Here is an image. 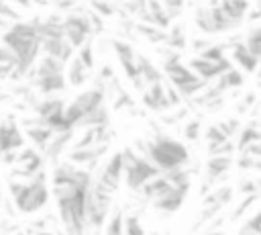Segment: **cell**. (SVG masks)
Returning a JSON list of instances; mask_svg holds the SVG:
<instances>
[{"instance_id": "cell-17", "label": "cell", "mask_w": 261, "mask_h": 235, "mask_svg": "<svg viewBox=\"0 0 261 235\" xmlns=\"http://www.w3.org/2000/svg\"><path fill=\"white\" fill-rule=\"evenodd\" d=\"M33 86L45 94L47 98H53V94H59L65 90V74L57 76H45V78H33Z\"/></svg>"}, {"instance_id": "cell-38", "label": "cell", "mask_w": 261, "mask_h": 235, "mask_svg": "<svg viewBox=\"0 0 261 235\" xmlns=\"http://www.w3.org/2000/svg\"><path fill=\"white\" fill-rule=\"evenodd\" d=\"M206 235H224L222 231H210V233H206Z\"/></svg>"}, {"instance_id": "cell-30", "label": "cell", "mask_w": 261, "mask_h": 235, "mask_svg": "<svg viewBox=\"0 0 261 235\" xmlns=\"http://www.w3.org/2000/svg\"><path fill=\"white\" fill-rule=\"evenodd\" d=\"M204 137H206V141H208V147H212V145H220V143L228 141V139L222 135V131H220L216 125H210V127L204 131Z\"/></svg>"}, {"instance_id": "cell-13", "label": "cell", "mask_w": 261, "mask_h": 235, "mask_svg": "<svg viewBox=\"0 0 261 235\" xmlns=\"http://www.w3.org/2000/svg\"><path fill=\"white\" fill-rule=\"evenodd\" d=\"M188 190H190V184H186V186H169L157 200H153L151 204L157 208V210H161V213H165V215H171V213H175V210H179V206L184 204V200H186V196H188Z\"/></svg>"}, {"instance_id": "cell-27", "label": "cell", "mask_w": 261, "mask_h": 235, "mask_svg": "<svg viewBox=\"0 0 261 235\" xmlns=\"http://www.w3.org/2000/svg\"><path fill=\"white\" fill-rule=\"evenodd\" d=\"M198 57H202V59H206V61H222V59H226V45H208L206 49H202L200 51V55Z\"/></svg>"}, {"instance_id": "cell-10", "label": "cell", "mask_w": 261, "mask_h": 235, "mask_svg": "<svg viewBox=\"0 0 261 235\" xmlns=\"http://www.w3.org/2000/svg\"><path fill=\"white\" fill-rule=\"evenodd\" d=\"M112 49H114V53H116V57H118V63H120L122 69H124V76L133 82V86H135L139 92H143L145 86H143V82H141V78H139V72H137V53H135V49L130 47V43L120 41V39H112Z\"/></svg>"}, {"instance_id": "cell-29", "label": "cell", "mask_w": 261, "mask_h": 235, "mask_svg": "<svg viewBox=\"0 0 261 235\" xmlns=\"http://www.w3.org/2000/svg\"><path fill=\"white\" fill-rule=\"evenodd\" d=\"M124 235H145V229L137 215H124Z\"/></svg>"}, {"instance_id": "cell-36", "label": "cell", "mask_w": 261, "mask_h": 235, "mask_svg": "<svg viewBox=\"0 0 261 235\" xmlns=\"http://www.w3.org/2000/svg\"><path fill=\"white\" fill-rule=\"evenodd\" d=\"M237 235H259V233H255V231H251L249 227H245V225H243V227L239 229V233H237Z\"/></svg>"}, {"instance_id": "cell-37", "label": "cell", "mask_w": 261, "mask_h": 235, "mask_svg": "<svg viewBox=\"0 0 261 235\" xmlns=\"http://www.w3.org/2000/svg\"><path fill=\"white\" fill-rule=\"evenodd\" d=\"M35 235H55V233H51V231H43V229H37V231H35Z\"/></svg>"}, {"instance_id": "cell-33", "label": "cell", "mask_w": 261, "mask_h": 235, "mask_svg": "<svg viewBox=\"0 0 261 235\" xmlns=\"http://www.w3.org/2000/svg\"><path fill=\"white\" fill-rule=\"evenodd\" d=\"M232 151H234V145L230 143V139L224 141V143H220V145L208 147V153H210V155H230Z\"/></svg>"}, {"instance_id": "cell-18", "label": "cell", "mask_w": 261, "mask_h": 235, "mask_svg": "<svg viewBox=\"0 0 261 235\" xmlns=\"http://www.w3.org/2000/svg\"><path fill=\"white\" fill-rule=\"evenodd\" d=\"M165 45L167 49H173V51H181L188 47V37H186V27L184 25H171L169 31L165 33Z\"/></svg>"}, {"instance_id": "cell-3", "label": "cell", "mask_w": 261, "mask_h": 235, "mask_svg": "<svg viewBox=\"0 0 261 235\" xmlns=\"http://www.w3.org/2000/svg\"><path fill=\"white\" fill-rule=\"evenodd\" d=\"M8 188H10L14 206L20 213H37L49 202V186H47V178H45L43 170L39 174H35L33 178H29L27 182L10 180Z\"/></svg>"}, {"instance_id": "cell-11", "label": "cell", "mask_w": 261, "mask_h": 235, "mask_svg": "<svg viewBox=\"0 0 261 235\" xmlns=\"http://www.w3.org/2000/svg\"><path fill=\"white\" fill-rule=\"evenodd\" d=\"M188 67L202 80V82H214L216 78H220L224 72H228L230 67H232V63H230V59L226 57V59H222V61H206V59H202V57H192L190 61H188Z\"/></svg>"}, {"instance_id": "cell-16", "label": "cell", "mask_w": 261, "mask_h": 235, "mask_svg": "<svg viewBox=\"0 0 261 235\" xmlns=\"http://www.w3.org/2000/svg\"><path fill=\"white\" fill-rule=\"evenodd\" d=\"M232 166V157L230 155H210L208 161H206V188L216 182L220 176H224ZM204 188V190H206Z\"/></svg>"}, {"instance_id": "cell-15", "label": "cell", "mask_w": 261, "mask_h": 235, "mask_svg": "<svg viewBox=\"0 0 261 235\" xmlns=\"http://www.w3.org/2000/svg\"><path fill=\"white\" fill-rule=\"evenodd\" d=\"M141 96H143V104H145L147 108H151V110H167V108H171V106L167 104V98H165L163 80L157 82V84H153V86H147V88L141 92Z\"/></svg>"}, {"instance_id": "cell-24", "label": "cell", "mask_w": 261, "mask_h": 235, "mask_svg": "<svg viewBox=\"0 0 261 235\" xmlns=\"http://www.w3.org/2000/svg\"><path fill=\"white\" fill-rule=\"evenodd\" d=\"M259 139H261V135H259L257 123H251V125H247V127H241V135H239V143H237V149H239V151H243L245 147L259 143Z\"/></svg>"}, {"instance_id": "cell-6", "label": "cell", "mask_w": 261, "mask_h": 235, "mask_svg": "<svg viewBox=\"0 0 261 235\" xmlns=\"http://www.w3.org/2000/svg\"><path fill=\"white\" fill-rule=\"evenodd\" d=\"M104 90L102 88H92V90H86L82 94H77L69 104H65L63 108V125L67 131H75L77 125L96 108H100L104 104Z\"/></svg>"}, {"instance_id": "cell-21", "label": "cell", "mask_w": 261, "mask_h": 235, "mask_svg": "<svg viewBox=\"0 0 261 235\" xmlns=\"http://www.w3.org/2000/svg\"><path fill=\"white\" fill-rule=\"evenodd\" d=\"M71 135H73V131H69V133H55L53 139L49 141L47 149H45V155H47L49 159H53V161L59 159V155L63 153V149H65V145L69 143Z\"/></svg>"}, {"instance_id": "cell-7", "label": "cell", "mask_w": 261, "mask_h": 235, "mask_svg": "<svg viewBox=\"0 0 261 235\" xmlns=\"http://www.w3.org/2000/svg\"><path fill=\"white\" fill-rule=\"evenodd\" d=\"M194 22L206 35H216V33H226V31L239 29V25L232 22L220 10V4L218 2H212V4H206V6L198 8L196 14H194Z\"/></svg>"}, {"instance_id": "cell-4", "label": "cell", "mask_w": 261, "mask_h": 235, "mask_svg": "<svg viewBox=\"0 0 261 235\" xmlns=\"http://www.w3.org/2000/svg\"><path fill=\"white\" fill-rule=\"evenodd\" d=\"M161 74H165V82L171 88H175V92L181 98H190V96L198 94L202 88L208 86L188 65H184L179 61V53L177 51H165V55H163V72Z\"/></svg>"}, {"instance_id": "cell-23", "label": "cell", "mask_w": 261, "mask_h": 235, "mask_svg": "<svg viewBox=\"0 0 261 235\" xmlns=\"http://www.w3.org/2000/svg\"><path fill=\"white\" fill-rule=\"evenodd\" d=\"M27 135L33 139V143L41 149V151H45L47 149V145H49V141L53 139V131L51 129H47V127H43V125H35V127H31V129H27Z\"/></svg>"}, {"instance_id": "cell-34", "label": "cell", "mask_w": 261, "mask_h": 235, "mask_svg": "<svg viewBox=\"0 0 261 235\" xmlns=\"http://www.w3.org/2000/svg\"><path fill=\"white\" fill-rule=\"evenodd\" d=\"M0 16H4V18H8V20H14V22H18V18H20V12H18V10H14V4H8V2H0Z\"/></svg>"}, {"instance_id": "cell-32", "label": "cell", "mask_w": 261, "mask_h": 235, "mask_svg": "<svg viewBox=\"0 0 261 235\" xmlns=\"http://www.w3.org/2000/svg\"><path fill=\"white\" fill-rule=\"evenodd\" d=\"M184 135L188 141H196L200 137V121L198 119H192L186 127H184Z\"/></svg>"}, {"instance_id": "cell-20", "label": "cell", "mask_w": 261, "mask_h": 235, "mask_svg": "<svg viewBox=\"0 0 261 235\" xmlns=\"http://www.w3.org/2000/svg\"><path fill=\"white\" fill-rule=\"evenodd\" d=\"M243 82H245L243 72H239V69H234V67H230L228 72H224L220 78L214 80V84H216L222 92H228V90H232V88H241Z\"/></svg>"}, {"instance_id": "cell-28", "label": "cell", "mask_w": 261, "mask_h": 235, "mask_svg": "<svg viewBox=\"0 0 261 235\" xmlns=\"http://www.w3.org/2000/svg\"><path fill=\"white\" fill-rule=\"evenodd\" d=\"M75 57L80 59V63H82L88 72H92V69H94V63H96V61H94V47H92V43H90V41H86V43L77 49V55H75Z\"/></svg>"}, {"instance_id": "cell-35", "label": "cell", "mask_w": 261, "mask_h": 235, "mask_svg": "<svg viewBox=\"0 0 261 235\" xmlns=\"http://www.w3.org/2000/svg\"><path fill=\"white\" fill-rule=\"evenodd\" d=\"M92 8H94L96 12H100L102 16H112L118 6H116V4H110V2H94ZM96 12H94V14H96Z\"/></svg>"}, {"instance_id": "cell-8", "label": "cell", "mask_w": 261, "mask_h": 235, "mask_svg": "<svg viewBox=\"0 0 261 235\" xmlns=\"http://www.w3.org/2000/svg\"><path fill=\"white\" fill-rule=\"evenodd\" d=\"M61 31L65 41L75 49H80L88 37L94 33L92 31V22H90V14H82V12H67L65 18H61Z\"/></svg>"}, {"instance_id": "cell-9", "label": "cell", "mask_w": 261, "mask_h": 235, "mask_svg": "<svg viewBox=\"0 0 261 235\" xmlns=\"http://www.w3.org/2000/svg\"><path fill=\"white\" fill-rule=\"evenodd\" d=\"M120 182H122V153L120 151H114L100 166L96 178L92 176V184L98 186L100 190L108 192V194H114L118 190Z\"/></svg>"}, {"instance_id": "cell-14", "label": "cell", "mask_w": 261, "mask_h": 235, "mask_svg": "<svg viewBox=\"0 0 261 235\" xmlns=\"http://www.w3.org/2000/svg\"><path fill=\"white\" fill-rule=\"evenodd\" d=\"M226 47H228V51H230V59H232L234 63H239V67H241L245 74H253V72L257 69L259 59L253 57V55L245 49L243 41H230Z\"/></svg>"}, {"instance_id": "cell-22", "label": "cell", "mask_w": 261, "mask_h": 235, "mask_svg": "<svg viewBox=\"0 0 261 235\" xmlns=\"http://www.w3.org/2000/svg\"><path fill=\"white\" fill-rule=\"evenodd\" d=\"M104 225V235H124V213L120 208L110 210Z\"/></svg>"}, {"instance_id": "cell-2", "label": "cell", "mask_w": 261, "mask_h": 235, "mask_svg": "<svg viewBox=\"0 0 261 235\" xmlns=\"http://www.w3.org/2000/svg\"><path fill=\"white\" fill-rule=\"evenodd\" d=\"M147 161H151L159 174H169L175 170H184L190 163V151L184 143L173 137L157 135L153 141H147L141 153Z\"/></svg>"}, {"instance_id": "cell-25", "label": "cell", "mask_w": 261, "mask_h": 235, "mask_svg": "<svg viewBox=\"0 0 261 235\" xmlns=\"http://www.w3.org/2000/svg\"><path fill=\"white\" fill-rule=\"evenodd\" d=\"M243 45L245 49L253 55V57H261V27H253L245 37H243Z\"/></svg>"}, {"instance_id": "cell-31", "label": "cell", "mask_w": 261, "mask_h": 235, "mask_svg": "<svg viewBox=\"0 0 261 235\" xmlns=\"http://www.w3.org/2000/svg\"><path fill=\"white\" fill-rule=\"evenodd\" d=\"M163 6V10H165V14H167V18L169 20H175L179 14H181V10H184V2H163L161 4Z\"/></svg>"}, {"instance_id": "cell-19", "label": "cell", "mask_w": 261, "mask_h": 235, "mask_svg": "<svg viewBox=\"0 0 261 235\" xmlns=\"http://www.w3.org/2000/svg\"><path fill=\"white\" fill-rule=\"evenodd\" d=\"M169 186H171V184L165 180V176H163V174H159V176H155L153 180H149V182L139 190V194H143L147 200H151V202H153V200H157V198H159V196H161Z\"/></svg>"}, {"instance_id": "cell-1", "label": "cell", "mask_w": 261, "mask_h": 235, "mask_svg": "<svg viewBox=\"0 0 261 235\" xmlns=\"http://www.w3.org/2000/svg\"><path fill=\"white\" fill-rule=\"evenodd\" d=\"M2 47H6L14 57V69L10 78H27L31 76L37 55L41 51V35L37 29V18L12 22L0 37Z\"/></svg>"}, {"instance_id": "cell-5", "label": "cell", "mask_w": 261, "mask_h": 235, "mask_svg": "<svg viewBox=\"0 0 261 235\" xmlns=\"http://www.w3.org/2000/svg\"><path fill=\"white\" fill-rule=\"evenodd\" d=\"M120 153H122V180L126 182L130 190L139 192L149 180L159 176L157 168L151 161H147L141 153H137L135 149L124 147Z\"/></svg>"}, {"instance_id": "cell-12", "label": "cell", "mask_w": 261, "mask_h": 235, "mask_svg": "<svg viewBox=\"0 0 261 235\" xmlns=\"http://www.w3.org/2000/svg\"><path fill=\"white\" fill-rule=\"evenodd\" d=\"M22 147H24V135L20 127L12 119L0 123V157L6 153H18Z\"/></svg>"}, {"instance_id": "cell-26", "label": "cell", "mask_w": 261, "mask_h": 235, "mask_svg": "<svg viewBox=\"0 0 261 235\" xmlns=\"http://www.w3.org/2000/svg\"><path fill=\"white\" fill-rule=\"evenodd\" d=\"M86 78H88V69L80 63L77 57H71L69 59V65H67V80H69V84L82 86L86 82Z\"/></svg>"}, {"instance_id": "cell-39", "label": "cell", "mask_w": 261, "mask_h": 235, "mask_svg": "<svg viewBox=\"0 0 261 235\" xmlns=\"http://www.w3.org/2000/svg\"><path fill=\"white\" fill-rule=\"evenodd\" d=\"M0 202H2V190H0Z\"/></svg>"}]
</instances>
